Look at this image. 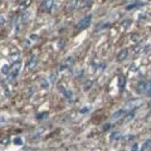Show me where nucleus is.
Instances as JSON below:
<instances>
[{
    "mask_svg": "<svg viewBox=\"0 0 151 151\" xmlns=\"http://www.w3.org/2000/svg\"><path fill=\"white\" fill-rule=\"evenodd\" d=\"M91 1H92V0H85V1H83L82 4H79V5H81L79 8H81V9H83V8H87V6L91 4Z\"/></svg>",
    "mask_w": 151,
    "mask_h": 151,
    "instance_id": "17",
    "label": "nucleus"
},
{
    "mask_svg": "<svg viewBox=\"0 0 151 151\" xmlns=\"http://www.w3.org/2000/svg\"><path fill=\"white\" fill-rule=\"evenodd\" d=\"M0 121H4V119H3V117H0Z\"/></svg>",
    "mask_w": 151,
    "mask_h": 151,
    "instance_id": "26",
    "label": "nucleus"
},
{
    "mask_svg": "<svg viewBox=\"0 0 151 151\" xmlns=\"http://www.w3.org/2000/svg\"><path fill=\"white\" fill-rule=\"evenodd\" d=\"M145 93L151 97V82L149 83V85H146V91H145Z\"/></svg>",
    "mask_w": 151,
    "mask_h": 151,
    "instance_id": "20",
    "label": "nucleus"
},
{
    "mask_svg": "<svg viewBox=\"0 0 151 151\" xmlns=\"http://www.w3.org/2000/svg\"><path fill=\"white\" fill-rule=\"evenodd\" d=\"M145 91H146V82H144V81L138 82L136 86V92L138 95H142V93H145Z\"/></svg>",
    "mask_w": 151,
    "mask_h": 151,
    "instance_id": "6",
    "label": "nucleus"
},
{
    "mask_svg": "<svg viewBox=\"0 0 151 151\" xmlns=\"http://www.w3.org/2000/svg\"><path fill=\"white\" fill-rule=\"evenodd\" d=\"M127 56H128V49H122L121 52L117 54V57H116V59H117V62H122L123 59H126L127 58Z\"/></svg>",
    "mask_w": 151,
    "mask_h": 151,
    "instance_id": "4",
    "label": "nucleus"
},
{
    "mask_svg": "<svg viewBox=\"0 0 151 151\" xmlns=\"http://www.w3.org/2000/svg\"><path fill=\"white\" fill-rule=\"evenodd\" d=\"M126 86V77L125 76H120L119 77V87H120V91H122Z\"/></svg>",
    "mask_w": 151,
    "mask_h": 151,
    "instance_id": "11",
    "label": "nucleus"
},
{
    "mask_svg": "<svg viewBox=\"0 0 151 151\" xmlns=\"http://www.w3.org/2000/svg\"><path fill=\"white\" fill-rule=\"evenodd\" d=\"M111 128V125L110 123H106V125H103V127H102V130L103 131H108V130Z\"/></svg>",
    "mask_w": 151,
    "mask_h": 151,
    "instance_id": "21",
    "label": "nucleus"
},
{
    "mask_svg": "<svg viewBox=\"0 0 151 151\" xmlns=\"http://www.w3.org/2000/svg\"><path fill=\"white\" fill-rule=\"evenodd\" d=\"M133 117H135V112H133V111H131V112H130L127 116L125 117V120L122 121V122H128V121H131V120L133 119Z\"/></svg>",
    "mask_w": 151,
    "mask_h": 151,
    "instance_id": "14",
    "label": "nucleus"
},
{
    "mask_svg": "<svg viewBox=\"0 0 151 151\" xmlns=\"http://www.w3.org/2000/svg\"><path fill=\"white\" fill-rule=\"evenodd\" d=\"M142 104V99H133V101H128L127 103H126V110L127 108H133V107H137Z\"/></svg>",
    "mask_w": 151,
    "mask_h": 151,
    "instance_id": "3",
    "label": "nucleus"
},
{
    "mask_svg": "<svg viewBox=\"0 0 151 151\" xmlns=\"http://www.w3.org/2000/svg\"><path fill=\"white\" fill-rule=\"evenodd\" d=\"M14 142H15L16 145H20V144H22V140H20V138H15Z\"/></svg>",
    "mask_w": 151,
    "mask_h": 151,
    "instance_id": "24",
    "label": "nucleus"
},
{
    "mask_svg": "<svg viewBox=\"0 0 151 151\" xmlns=\"http://www.w3.org/2000/svg\"><path fill=\"white\" fill-rule=\"evenodd\" d=\"M42 87L43 88H48L49 86H48V82H42Z\"/></svg>",
    "mask_w": 151,
    "mask_h": 151,
    "instance_id": "23",
    "label": "nucleus"
},
{
    "mask_svg": "<svg viewBox=\"0 0 151 151\" xmlns=\"http://www.w3.org/2000/svg\"><path fill=\"white\" fill-rule=\"evenodd\" d=\"M120 138H121V132H120V131H115V132H112V135H111V141L120 140Z\"/></svg>",
    "mask_w": 151,
    "mask_h": 151,
    "instance_id": "12",
    "label": "nucleus"
},
{
    "mask_svg": "<svg viewBox=\"0 0 151 151\" xmlns=\"http://www.w3.org/2000/svg\"><path fill=\"white\" fill-rule=\"evenodd\" d=\"M37 63H38V58L35 57V56H33L32 58H30V61L28 62V68L29 69H33L34 67L37 66Z\"/></svg>",
    "mask_w": 151,
    "mask_h": 151,
    "instance_id": "8",
    "label": "nucleus"
},
{
    "mask_svg": "<svg viewBox=\"0 0 151 151\" xmlns=\"http://www.w3.org/2000/svg\"><path fill=\"white\" fill-rule=\"evenodd\" d=\"M92 85H93V81H87V82H85V85H83V90H85V91L90 90Z\"/></svg>",
    "mask_w": 151,
    "mask_h": 151,
    "instance_id": "16",
    "label": "nucleus"
},
{
    "mask_svg": "<svg viewBox=\"0 0 151 151\" xmlns=\"http://www.w3.org/2000/svg\"><path fill=\"white\" fill-rule=\"evenodd\" d=\"M150 106H151V102H150Z\"/></svg>",
    "mask_w": 151,
    "mask_h": 151,
    "instance_id": "27",
    "label": "nucleus"
},
{
    "mask_svg": "<svg viewBox=\"0 0 151 151\" xmlns=\"http://www.w3.org/2000/svg\"><path fill=\"white\" fill-rule=\"evenodd\" d=\"M150 149H151V140H150V138H147V140L142 144L140 151H149Z\"/></svg>",
    "mask_w": 151,
    "mask_h": 151,
    "instance_id": "9",
    "label": "nucleus"
},
{
    "mask_svg": "<svg viewBox=\"0 0 151 151\" xmlns=\"http://www.w3.org/2000/svg\"><path fill=\"white\" fill-rule=\"evenodd\" d=\"M141 4H142V3H133V4H131L130 6H127V10H131V9H133V8L141 6Z\"/></svg>",
    "mask_w": 151,
    "mask_h": 151,
    "instance_id": "19",
    "label": "nucleus"
},
{
    "mask_svg": "<svg viewBox=\"0 0 151 151\" xmlns=\"http://www.w3.org/2000/svg\"><path fill=\"white\" fill-rule=\"evenodd\" d=\"M132 151H138V145L137 144H133L132 145Z\"/></svg>",
    "mask_w": 151,
    "mask_h": 151,
    "instance_id": "22",
    "label": "nucleus"
},
{
    "mask_svg": "<svg viewBox=\"0 0 151 151\" xmlns=\"http://www.w3.org/2000/svg\"><path fill=\"white\" fill-rule=\"evenodd\" d=\"M42 5H43V9L45 11H52L53 6H54V3H53V0H44Z\"/></svg>",
    "mask_w": 151,
    "mask_h": 151,
    "instance_id": "5",
    "label": "nucleus"
},
{
    "mask_svg": "<svg viewBox=\"0 0 151 151\" xmlns=\"http://www.w3.org/2000/svg\"><path fill=\"white\" fill-rule=\"evenodd\" d=\"M91 20H92V15H91V14L86 15L85 18H82V19L78 22L77 27H76V28H77V30H83V29L88 28V27H90V24H91Z\"/></svg>",
    "mask_w": 151,
    "mask_h": 151,
    "instance_id": "1",
    "label": "nucleus"
},
{
    "mask_svg": "<svg viewBox=\"0 0 151 151\" xmlns=\"http://www.w3.org/2000/svg\"><path fill=\"white\" fill-rule=\"evenodd\" d=\"M125 115V110H119V111H117V112H115V113H113V115H112V117H111V119L113 120V121H116V120H119V119H121V117H122Z\"/></svg>",
    "mask_w": 151,
    "mask_h": 151,
    "instance_id": "10",
    "label": "nucleus"
},
{
    "mask_svg": "<svg viewBox=\"0 0 151 151\" xmlns=\"http://www.w3.org/2000/svg\"><path fill=\"white\" fill-rule=\"evenodd\" d=\"M88 111H90V108H88V107L82 108V110H81V113H85V112H88Z\"/></svg>",
    "mask_w": 151,
    "mask_h": 151,
    "instance_id": "25",
    "label": "nucleus"
},
{
    "mask_svg": "<svg viewBox=\"0 0 151 151\" xmlns=\"http://www.w3.org/2000/svg\"><path fill=\"white\" fill-rule=\"evenodd\" d=\"M20 68H22V64H20V62H16L14 66L10 67V72H9V79L10 81H13V79H15L16 78V76L19 74L20 72Z\"/></svg>",
    "mask_w": 151,
    "mask_h": 151,
    "instance_id": "2",
    "label": "nucleus"
},
{
    "mask_svg": "<svg viewBox=\"0 0 151 151\" xmlns=\"http://www.w3.org/2000/svg\"><path fill=\"white\" fill-rule=\"evenodd\" d=\"M73 63H74V58H73V57H69V58H67V59L64 61V63L62 64L61 68L63 69L64 67H66V68H69V67H72V66H73Z\"/></svg>",
    "mask_w": 151,
    "mask_h": 151,
    "instance_id": "7",
    "label": "nucleus"
},
{
    "mask_svg": "<svg viewBox=\"0 0 151 151\" xmlns=\"http://www.w3.org/2000/svg\"><path fill=\"white\" fill-rule=\"evenodd\" d=\"M62 91H63V93H64V97L71 98V96H72V92L68 91V90H64V88H62Z\"/></svg>",
    "mask_w": 151,
    "mask_h": 151,
    "instance_id": "18",
    "label": "nucleus"
},
{
    "mask_svg": "<svg viewBox=\"0 0 151 151\" xmlns=\"http://www.w3.org/2000/svg\"><path fill=\"white\" fill-rule=\"evenodd\" d=\"M78 5H79V0H71L69 6L72 8V9H74V8H78Z\"/></svg>",
    "mask_w": 151,
    "mask_h": 151,
    "instance_id": "15",
    "label": "nucleus"
},
{
    "mask_svg": "<svg viewBox=\"0 0 151 151\" xmlns=\"http://www.w3.org/2000/svg\"><path fill=\"white\" fill-rule=\"evenodd\" d=\"M9 72H10V66H9V64H4V66L1 67V73L5 74V76H8V74H9Z\"/></svg>",
    "mask_w": 151,
    "mask_h": 151,
    "instance_id": "13",
    "label": "nucleus"
}]
</instances>
